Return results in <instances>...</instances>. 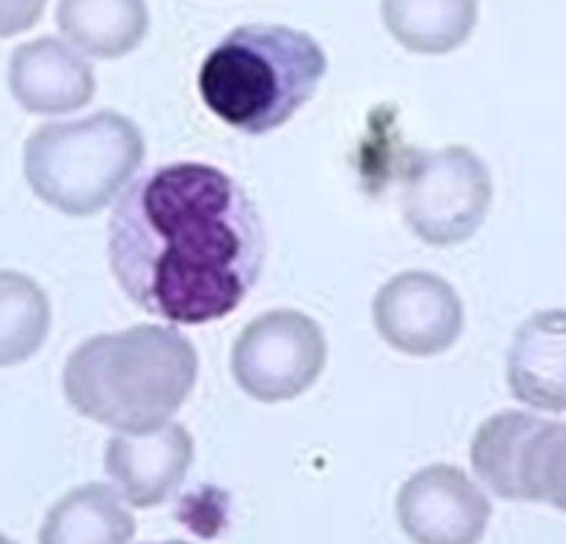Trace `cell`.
<instances>
[{
    "label": "cell",
    "mask_w": 566,
    "mask_h": 544,
    "mask_svg": "<svg viewBox=\"0 0 566 544\" xmlns=\"http://www.w3.org/2000/svg\"><path fill=\"white\" fill-rule=\"evenodd\" d=\"M479 479L503 501H534L564 509L566 431L558 420L501 412L481 423L470 446Z\"/></svg>",
    "instance_id": "8992f818"
},
{
    "label": "cell",
    "mask_w": 566,
    "mask_h": 544,
    "mask_svg": "<svg viewBox=\"0 0 566 544\" xmlns=\"http://www.w3.org/2000/svg\"><path fill=\"white\" fill-rule=\"evenodd\" d=\"M381 20L409 53L446 55L475 31L479 0H381Z\"/></svg>",
    "instance_id": "9a60e30c"
},
{
    "label": "cell",
    "mask_w": 566,
    "mask_h": 544,
    "mask_svg": "<svg viewBox=\"0 0 566 544\" xmlns=\"http://www.w3.org/2000/svg\"><path fill=\"white\" fill-rule=\"evenodd\" d=\"M0 544H14V542H11L9 536H3V534H0Z\"/></svg>",
    "instance_id": "ac0fdd59"
},
{
    "label": "cell",
    "mask_w": 566,
    "mask_h": 544,
    "mask_svg": "<svg viewBox=\"0 0 566 544\" xmlns=\"http://www.w3.org/2000/svg\"><path fill=\"white\" fill-rule=\"evenodd\" d=\"M48 0H0V39L28 31L42 20Z\"/></svg>",
    "instance_id": "e0dca14e"
},
{
    "label": "cell",
    "mask_w": 566,
    "mask_h": 544,
    "mask_svg": "<svg viewBox=\"0 0 566 544\" xmlns=\"http://www.w3.org/2000/svg\"><path fill=\"white\" fill-rule=\"evenodd\" d=\"M492 208V175L470 147L412 149L401 169V213L431 247H457L484 227Z\"/></svg>",
    "instance_id": "5b68a950"
},
{
    "label": "cell",
    "mask_w": 566,
    "mask_h": 544,
    "mask_svg": "<svg viewBox=\"0 0 566 544\" xmlns=\"http://www.w3.org/2000/svg\"><path fill=\"white\" fill-rule=\"evenodd\" d=\"M50 299L36 280L0 271V368L28 363L50 335Z\"/></svg>",
    "instance_id": "2e32d148"
},
{
    "label": "cell",
    "mask_w": 566,
    "mask_h": 544,
    "mask_svg": "<svg viewBox=\"0 0 566 544\" xmlns=\"http://www.w3.org/2000/svg\"><path fill=\"white\" fill-rule=\"evenodd\" d=\"M199 357L175 326L94 335L64 365V396L83 418L142 435L169 423L197 385Z\"/></svg>",
    "instance_id": "7a4b0ae2"
},
{
    "label": "cell",
    "mask_w": 566,
    "mask_h": 544,
    "mask_svg": "<svg viewBox=\"0 0 566 544\" xmlns=\"http://www.w3.org/2000/svg\"><path fill=\"white\" fill-rule=\"evenodd\" d=\"M147 144L130 116L97 111L86 119L50 122L25 142L22 169L31 191L66 216H94L130 182Z\"/></svg>",
    "instance_id": "277c9868"
},
{
    "label": "cell",
    "mask_w": 566,
    "mask_h": 544,
    "mask_svg": "<svg viewBox=\"0 0 566 544\" xmlns=\"http://www.w3.org/2000/svg\"><path fill=\"white\" fill-rule=\"evenodd\" d=\"M136 520L116 490L83 484L66 492L44 517L39 544H130Z\"/></svg>",
    "instance_id": "5bb4252c"
},
{
    "label": "cell",
    "mask_w": 566,
    "mask_h": 544,
    "mask_svg": "<svg viewBox=\"0 0 566 544\" xmlns=\"http://www.w3.org/2000/svg\"><path fill=\"white\" fill-rule=\"evenodd\" d=\"M193 464V440L182 423H164L142 435H114L105 451V470L116 495L136 509L169 501Z\"/></svg>",
    "instance_id": "30bf717a"
},
{
    "label": "cell",
    "mask_w": 566,
    "mask_h": 544,
    "mask_svg": "<svg viewBox=\"0 0 566 544\" xmlns=\"http://www.w3.org/2000/svg\"><path fill=\"white\" fill-rule=\"evenodd\" d=\"M155 544H188V542H155Z\"/></svg>",
    "instance_id": "d6986e66"
},
{
    "label": "cell",
    "mask_w": 566,
    "mask_h": 544,
    "mask_svg": "<svg viewBox=\"0 0 566 544\" xmlns=\"http://www.w3.org/2000/svg\"><path fill=\"white\" fill-rule=\"evenodd\" d=\"M398 523L415 544H479L492 517L486 492L453 464H429L401 487Z\"/></svg>",
    "instance_id": "9c48e42d"
},
{
    "label": "cell",
    "mask_w": 566,
    "mask_h": 544,
    "mask_svg": "<svg viewBox=\"0 0 566 544\" xmlns=\"http://www.w3.org/2000/svg\"><path fill=\"white\" fill-rule=\"evenodd\" d=\"M509 387L517 401L562 415L566 409V315L547 310L525 321L509 348Z\"/></svg>",
    "instance_id": "7c38bea8"
},
{
    "label": "cell",
    "mask_w": 566,
    "mask_h": 544,
    "mask_svg": "<svg viewBox=\"0 0 566 544\" xmlns=\"http://www.w3.org/2000/svg\"><path fill=\"white\" fill-rule=\"evenodd\" d=\"M55 25L92 59H122L144 42L149 9L144 0H59Z\"/></svg>",
    "instance_id": "4fadbf2b"
},
{
    "label": "cell",
    "mask_w": 566,
    "mask_h": 544,
    "mask_svg": "<svg viewBox=\"0 0 566 544\" xmlns=\"http://www.w3.org/2000/svg\"><path fill=\"white\" fill-rule=\"evenodd\" d=\"M9 88L31 114L59 116L92 103L97 77L75 48L55 36H42L11 53Z\"/></svg>",
    "instance_id": "8fae6325"
},
{
    "label": "cell",
    "mask_w": 566,
    "mask_h": 544,
    "mask_svg": "<svg viewBox=\"0 0 566 544\" xmlns=\"http://www.w3.org/2000/svg\"><path fill=\"white\" fill-rule=\"evenodd\" d=\"M379 335L409 357L448 352L464 332V307L453 285L431 271H403L374 299Z\"/></svg>",
    "instance_id": "ba28073f"
},
{
    "label": "cell",
    "mask_w": 566,
    "mask_h": 544,
    "mask_svg": "<svg viewBox=\"0 0 566 544\" xmlns=\"http://www.w3.org/2000/svg\"><path fill=\"white\" fill-rule=\"evenodd\" d=\"M324 329L298 310H271L243 326L232 346V376L247 396L263 404L293 401L326 368Z\"/></svg>",
    "instance_id": "52a82bcc"
},
{
    "label": "cell",
    "mask_w": 566,
    "mask_h": 544,
    "mask_svg": "<svg viewBox=\"0 0 566 544\" xmlns=\"http://www.w3.org/2000/svg\"><path fill=\"white\" fill-rule=\"evenodd\" d=\"M265 227L241 182L210 164L155 166L122 191L108 263L136 307L180 326L235 313L265 265Z\"/></svg>",
    "instance_id": "6da1fadb"
},
{
    "label": "cell",
    "mask_w": 566,
    "mask_h": 544,
    "mask_svg": "<svg viewBox=\"0 0 566 544\" xmlns=\"http://www.w3.org/2000/svg\"><path fill=\"white\" fill-rule=\"evenodd\" d=\"M324 48L287 25H241L199 70V94L224 125L263 136L293 119L326 75Z\"/></svg>",
    "instance_id": "3957f363"
}]
</instances>
